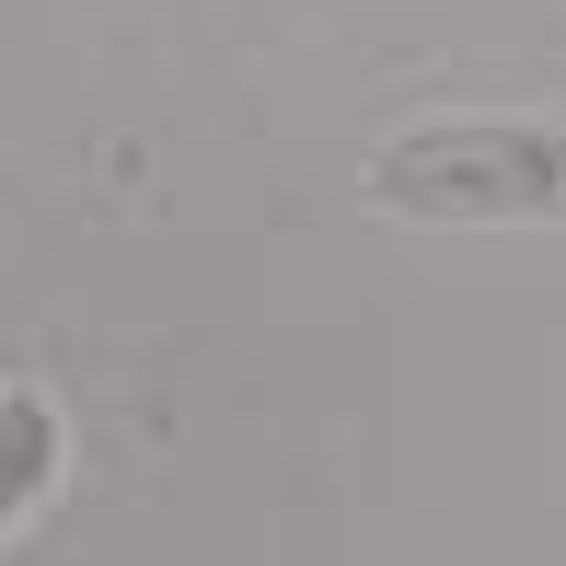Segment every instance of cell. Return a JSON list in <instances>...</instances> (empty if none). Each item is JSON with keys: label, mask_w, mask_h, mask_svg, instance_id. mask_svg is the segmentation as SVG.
I'll use <instances>...</instances> for the list:
<instances>
[{"label": "cell", "mask_w": 566, "mask_h": 566, "mask_svg": "<svg viewBox=\"0 0 566 566\" xmlns=\"http://www.w3.org/2000/svg\"><path fill=\"white\" fill-rule=\"evenodd\" d=\"M59 462H70V440H59V405H46V394H0V532L46 509Z\"/></svg>", "instance_id": "obj_2"}, {"label": "cell", "mask_w": 566, "mask_h": 566, "mask_svg": "<svg viewBox=\"0 0 566 566\" xmlns=\"http://www.w3.org/2000/svg\"><path fill=\"white\" fill-rule=\"evenodd\" d=\"M381 220H428V231H544L566 220V127L544 116H440V127H394L358 163Z\"/></svg>", "instance_id": "obj_1"}]
</instances>
